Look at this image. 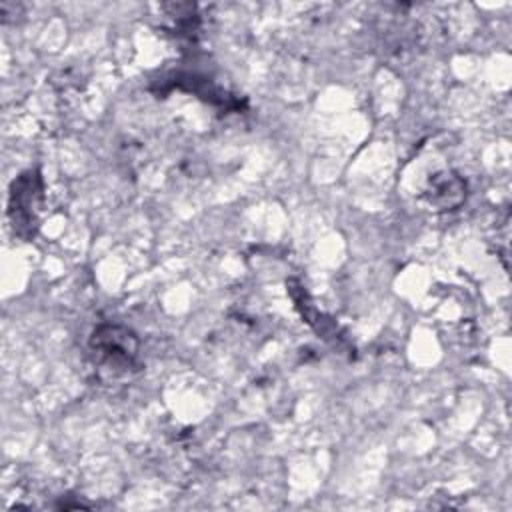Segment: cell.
Instances as JSON below:
<instances>
[{
    "label": "cell",
    "instance_id": "1",
    "mask_svg": "<svg viewBox=\"0 0 512 512\" xmlns=\"http://www.w3.org/2000/svg\"><path fill=\"white\" fill-rule=\"evenodd\" d=\"M136 350V336L124 326L102 324L90 336V352L94 362L114 374H128L130 370H138Z\"/></svg>",
    "mask_w": 512,
    "mask_h": 512
},
{
    "label": "cell",
    "instance_id": "2",
    "mask_svg": "<svg viewBox=\"0 0 512 512\" xmlns=\"http://www.w3.org/2000/svg\"><path fill=\"white\" fill-rule=\"evenodd\" d=\"M44 202V186L38 170L22 172L10 188L8 216L12 228L22 238H32L38 228V212Z\"/></svg>",
    "mask_w": 512,
    "mask_h": 512
},
{
    "label": "cell",
    "instance_id": "3",
    "mask_svg": "<svg viewBox=\"0 0 512 512\" xmlns=\"http://www.w3.org/2000/svg\"><path fill=\"white\" fill-rule=\"evenodd\" d=\"M288 286H290L292 298H294V302H296V308H298L300 314L306 318V322H308L324 340H328V342H332L334 346L340 348V346L346 342V338L340 334L338 324H336L332 318H328L324 312H320V310L310 302L306 290H304L298 282L290 280Z\"/></svg>",
    "mask_w": 512,
    "mask_h": 512
},
{
    "label": "cell",
    "instance_id": "4",
    "mask_svg": "<svg viewBox=\"0 0 512 512\" xmlns=\"http://www.w3.org/2000/svg\"><path fill=\"white\" fill-rule=\"evenodd\" d=\"M466 198V182L454 172H442L432 176L426 190L428 206L436 210H452Z\"/></svg>",
    "mask_w": 512,
    "mask_h": 512
}]
</instances>
